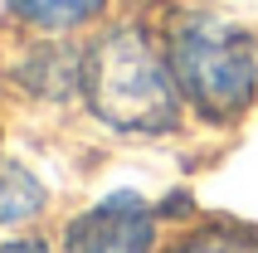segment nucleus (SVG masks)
<instances>
[{"mask_svg":"<svg viewBox=\"0 0 258 253\" xmlns=\"http://www.w3.org/2000/svg\"><path fill=\"white\" fill-rule=\"evenodd\" d=\"M83 93L93 117L127 137H166L185 107L166 49L142 25L107 29L83 54Z\"/></svg>","mask_w":258,"mask_h":253,"instance_id":"obj_1","label":"nucleus"},{"mask_svg":"<svg viewBox=\"0 0 258 253\" xmlns=\"http://www.w3.org/2000/svg\"><path fill=\"white\" fill-rule=\"evenodd\" d=\"M180 98L205 122H239L258 98V39L215 10H185L166 29Z\"/></svg>","mask_w":258,"mask_h":253,"instance_id":"obj_2","label":"nucleus"},{"mask_svg":"<svg viewBox=\"0 0 258 253\" xmlns=\"http://www.w3.org/2000/svg\"><path fill=\"white\" fill-rule=\"evenodd\" d=\"M161 214L146 205L142 195H117L98 200L93 210H83L63 234V253H151L156 248Z\"/></svg>","mask_w":258,"mask_h":253,"instance_id":"obj_3","label":"nucleus"},{"mask_svg":"<svg viewBox=\"0 0 258 253\" xmlns=\"http://www.w3.org/2000/svg\"><path fill=\"white\" fill-rule=\"evenodd\" d=\"M44 210V185L20 161L0 156V224H25Z\"/></svg>","mask_w":258,"mask_h":253,"instance_id":"obj_4","label":"nucleus"},{"mask_svg":"<svg viewBox=\"0 0 258 253\" xmlns=\"http://www.w3.org/2000/svg\"><path fill=\"white\" fill-rule=\"evenodd\" d=\"M102 5H107V0H10V10L20 15L25 25L49 29V34L88 25V20H93V15H98Z\"/></svg>","mask_w":258,"mask_h":253,"instance_id":"obj_5","label":"nucleus"},{"mask_svg":"<svg viewBox=\"0 0 258 253\" xmlns=\"http://www.w3.org/2000/svg\"><path fill=\"white\" fill-rule=\"evenodd\" d=\"M171 253H258V239L234 234V229H195V234H185Z\"/></svg>","mask_w":258,"mask_h":253,"instance_id":"obj_6","label":"nucleus"},{"mask_svg":"<svg viewBox=\"0 0 258 253\" xmlns=\"http://www.w3.org/2000/svg\"><path fill=\"white\" fill-rule=\"evenodd\" d=\"M0 253H49V243L44 239H10V243H0Z\"/></svg>","mask_w":258,"mask_h":253,"instance_id":"obj_7","label":"nucleus"}]
</instances>
